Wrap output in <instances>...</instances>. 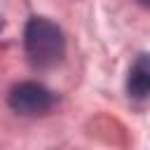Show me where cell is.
I'll use <instances>...</instances> for the list:
<instances>
[{
	"mask_svg": "<svg viewBox=\"0 0 150 150\" xmlns=\"http://www.w3.org/2000/svg\"><path fill=\"white\" fill-rule=\"evenodd\" d=\"M23 49L33 68H54L63 61L66 38L56 23L45 16H33L23 30Z\"/></svg>",
	"mask_w": 150,
	"mask_h": 150,
	"instance_id": "6da1fadb",
	"label": "cell"
},
{
	"mask_svg": "<svg viewBox=\"0 0 150 150\" xmlns=\"http://www.w3.org/2000/svg\"><path fill=\"white\" fill-rule=\"evenodd\" d=\"M54 101H56L54 94L47 87L38 84V82H19L7 94L9 108L14 112H19V115H30V117L49 112L52 105H54Z\"/></svg>",
	"mask_w": 150,
	"mask_h": 150,
	"instance_id": "7a4b0ae2",
	"label": "cell"
},
{
	"mask_svg": "<svg viewBox=\"0 0 150 150\" xmlns=\"http://www.w3.org/2000/svg\"><path fill=\"white\" fill-rule=\"evenodd\" d=\"M127 91L134 98H145L150 91V61L148 54H141L134 66L129 68V77H127Z\"/></svg>",
	"mask_w": 150,
	"mask_h": 150,
	"instance_id": "3957f363",
	"label": "cell"
},
{
	"mask_svg": "<svg viewBox=\"0 0 150 150\" xmlns=\"http://www.w3.org/2000/svg\"><path fill=\"white\" fill-rule=\"evenodd\" d=\"M141 5H148V0H141Z\"/></svg>",
	"mask_w": 150,
	"mask_h": 150,
	"instance_id": "277c9868",
	"label": "cell"
},
{
	"mask_svg": "<svg viewBox=\"0 0 150 150\" xmlns=\"http://www.w3.org/2000/svg\"><path fill=\"white\" fill-rule=\"evenodd\" d=\"M0 26H2V21H0Z\"/></svg>",
	"mask_w": 150,
	"mask_h": 150,
	"instance_id": "5b68a950",
	"label": "cell"
}]
</instances>
